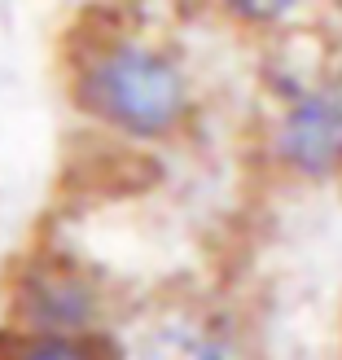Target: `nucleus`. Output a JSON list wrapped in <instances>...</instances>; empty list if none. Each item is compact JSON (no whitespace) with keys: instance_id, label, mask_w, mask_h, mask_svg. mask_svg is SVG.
Instances as JSON below:
<instances>
[{"instance_id":"nucleus-3","label":"nucleus","mask_w":342,"mask_h":360,"mask_svg":"<svg viewBox=\"0 0 342 360\" xmlns=\"http://www.w3.org/2000/svg\"><path fill=\"white\" fill-rule=\"evenodd\" d=\"M119 360H263L250 326L211 299H158L114 343Z\"/></svg>"},{"instance_id":"nucleus-4","label":"nucleus","mask_w":342,"mask_h":360,"mask_svg":"<svg viewBox=\"0 0 342 360\" xmlns=\"http://www.w3.org/2000/svg\"><path fill=\"white\" fill-rule=\"evenodd\" d=\"M105 285L88 264L66 250L27 255L5 285L9 330L27 334H101L105 326Z\"/></svg>"},{"instance_id":"nucleus-2","label":"nucleus","mask_w":342,"mask_h":360,"mask_svg":"<svg viewBox=\"0 0 342 360\" xmlns=\"http://www.w3.org/2000/svg\"><path fill=\"white\" fill-rule=\"evenodd\" d=\"M268 158L294 180L325 185L342 176V79L303 70L277 84L268 110Z\"/></svg>"},{"instance_id":"nucleus-1","label":"nucleus","mask_w":342,"mask_h":360,"mask_svg":"<svg viewBox=\"0 0 342 360\" xmlns=\"http://www.w3.org/2000/svg\"><path fill=\"white\" fill-rule=\"evenodd\" d=\"M79 115L128 146L185 136L197 115V84L185 58L140 31H97L70 62Z\"/></svg>"},{"instance_id":"nucleus-7","label":"nucleus","mask_w":342,"mask_h":360,"mask_svg":"<svg viewBox=\"0 0 342 360\" xmlns=\"http://www.w3.org/2000/svg\"><path fill=\"white\" fill-rule=\"evenodd\" d=\"M0 308H5V285H0Z\"/></svg>"},{"instance_id":"nucleus-5","label":"nucleus","mask_w":342,"mask_h":360,"mask_svg":"<svg viewBox=\"0 0 342 360\" xmlns=\"http://www.w3.org/2000/svg\"><path fill=\"white\" fill-rule=\"evenodd\" d=\"M0 360H119L114 343L101 334H0Z\"/></svg>"},{"instance_id":"nucleus-6","label":"nucleus","mask_w":342,"mask_h":360,"mask_svg":"<svg viewBox=\"0 0 342 360\" xmlns=\"http://www.w3.org/2000/svg\"><path fill=\"white\" fill-rule=\"evenodd\" d=\"M211 5L242 27H281L303 9V0H211Z\"/></svg>"}]
</instances>
